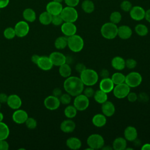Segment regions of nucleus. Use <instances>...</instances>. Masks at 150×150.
<instances>
[{"label":"nucleus","instance_id":"1","mask_svg":"<svg viewBox=\"0 0 150 150\" xmlns=\"http://www.w3.org/2000/svg\"><path fill=\"white\" fill-rule=\"evenodd\" d=\"M84 84L80 77L69 76L63 83V87L66 93L71 96H76L83 93Z\"/></svg>","mask_w":150,"mask_h":150},{"label":"nucleus","instance_id":"2","mask_svg":"<svg viewBox=\"0 0 150 150\" xmlns=\"http://www.w3.org/2000/svg\"><path fill=\"white\" fill-rule=\"evenodd\" d=\"M80 78L85 86H92L97 83L98 74L94 70L86 68L80 73Z\"/></svg>","mask_w":150,"mask_h":150},{"label":"nucleus","instance_id":"3","mask_svg":"<svg viewBox=\"0 0 150 150\" xmlns=\"http://www.w3.org/2000/svg\"><path fill=\"white\" fill-rule=\"evenodd\" d=\"M100 32L104 38L111 40L117 36L118 26L116 24L111 22H106L102 25Z\"/></svg>","mask_w":150,"mask_h":150},{"label":"nucleus","instance_id":"4","mask_svg":"<svg viewBox=\"0 0 150 150\" xmlns=\"http://www.w3.org/2000/svg\"><path fill=\"white\" fill-rule=\"evenodd\" d=\"M67 46L72 52H79L84 47L83 39L76 34L67 37Z\"/></svg>","mask_w":150,"mask_h":150},{"label":"nucleus","instance_id":"5","mask_svg":"<svg viewBox=\"0 0 150 150\" xmlns=\"http://www.w3.org/2000/svg\"><path fill=\"white\" fill-rule=\"evenodd\" d=\"M64 22L74 23L78 19V12L74 7L66 6L63 8L61 13Z\"/></svg>","mask_w":150,"mask_h":150},{"label":"nucleus","instance_id":"6","mask_svg":"<svg viewBox=\"0 0 150 150\" xmlns=\"http://www.w3.org/2000/svg\"><path fill=\"white\" fill-rule=\"evenodd\" d=\"M87 144L93 150L101 149L104 145V139L101 135L98 134H93L88 137Z\"/></svg>","mask_w":150,"mask_h":150},{"label":"nucleus","instance_id":"7","mask_svg":"<svg viewBox=\"0 0 150 150\" xmlns=\"http://www.w3.org/2000/svg\"><path fill=\"white\" fill-rule=\"evenodd\" d=\"M142 81V77L140 73L136 71H132L125 76V83L131 87L139 86Z\"/></svg>","mask_w":150,"mask_h":150},{"label":"nucleus","instance_id":"8","mask_svg":"<svg viewBox=\"0 0 150 150\" xmlns=\"http://www.w3.org/2000/svg\"><path fill=\"white\" fill-rule=\"evenodd\" d=\"M90 101L87 97L83 94H80L75 96L73 101V105L76 107L77 111H84L89 106Z\"/></svg>","mask_w":150,"mask_h":150},{"label":"nucleus","instance_id":"9","mask_svg":"<svg viewBox=\"0 0 150 150\" xmlns=\"http://www.w3.org/2000/svg\"><path fill=\"white\" fill-rule=\"evenodd\" d=\"M112 91L114 96L116 98L122 99L127 97V95L130 92V87L125 83H123L115 85Z\"/></svg>","mask_w":150,"mask_h":150},{"label":"nucleus","instance_id":"10","mask_svg":"<svg viewBox=\"0 0 150 150\" xmlns=\"http://www.w3.org/2000/svg\"><path fill=\"white\" fill-rule=\"evenodd\" d=\"M14 29L16 36L19 38H23L28 34L30 28L28 22L25 21H21L16 23Z\"/></svg>","mask_w":150,"mask_h":150},{"label":"nucleus","instance_id":"11","mask_svg":"<svg viewBox=\"0 0 150 150\" xmlns=\"http://www.w3.org/2000/svg\"><path fill=\"white\" fill-rule=\"evenodd\" d=\"M44 105L45 107L49 110H57L60 105V101L58 97L54 96H49L45 98L44 100Z\"/></svg>","mask_w":150,"mask_h":150},{"label":"nucleus","instance_id":"12","mask_svg":"<svg viewBox=\"0 0 150 150\" xmlns=\"http://www.w3.org/2000/svg\"><path fill=\"white\" fill-rule=\"evenodd\" d=\"M129 12L130 17L134 21H140L145 19V11L140 6H132Z\"/></svg>","mask_w":150,"mask_h":150},{"label":"nucleus","instance_id":"13","mask_svg":"<svg viewBox=\"0 0 150 150\" xmlns=\"http://www.w3.org/2000/svg\"><path fill=\"white\" fill-rule=\"evenodd\" d=\"M28 118V114L27 112L23 110H21L19 108L15 110L12 115L13 121L18 124H24Z\"/></svg>","mask_w":150,"mask_h":150},{"label":"nucleus","instance_id":"14","mask_svg":"<svg viewBox=\"0 0 150 150\" xmlns=\"http://www.w3.org/2000/svg\"><path fill=\"white\" fill-rule=\"evenodd\" d=\"M61 31L64 36L69 37L76 34L77 27L73 22H64L61 25Z\"/></svg>","mask_w":150,"mask_h":150},{"label":"nucleus","instance_id":"15","mask_svg":"<svg viewBox=\"0 0 150 150\" xmlns=\"http://www.w3.org/2000/svg\"><path fill=\"white\" fill-rule=\"evenodd\" d=\"M49 57L53 66H60L66 63V56L61 52H53L50 54Z\"/></svg>","mask_w":150,"mask_h":150},{"label":"nucleus","instance_id":"16","mask_svg":"<svg viewBox=\"0 0 150 150\" xmlns=\"http://www.w3.org/2000/svg\"><path fill=\"white\" fill-rule=\"evenodd\" d=\"M63 8V7L61 3L53 1L49 2L46 6V11L50 13L52 16L60 14Z\"/></svg>","mask_w":150,"mask_h":150},{"label":"nucleus","instance_id":"17","mask_svg":"<svg viewBox=\"0 0 150 150\" xmlns=\"http://www.w3.org/2000/svg\"><path fill=\"white\" fill-rule=\"evenodd\" d=\"M6 103L11 109L17 110L22 105V100L17 94H12L8 96Z\"/></svg>","mask_w":150,"mask_h":150},{"label":"nucleus","instance_id":"18","mask_svg":"<svg viewBox=\"0 0 150 150\" xmlns=\"http://www.w3.org/2000/svg\"><path fill=\"white\" fill-rule=\"evenodd\" d=\"M36 65L39 69L44 71L50 70L53 66L49 57L46 56H40Z\"/></svg>","mask_w":150,"mask_h":150},{"label":"nucleus","instance_id":"19","mask_svg":"<svg viewBox=\"0 0 150 150\" xmlns=\"http://www.w3.org/2000/svg\"><path fill=\"white\" fill-rule=\"evenodd\" d=\"M115 84L110 77L102 79L99 84V88L102 91L106 93H109L112 91Z\"/></svg>","mask_w":150,"mask_h":150},{"label":"nucleus","instance_id":"20","mask_svg":"<svg viewBox=\"0 0 150 150\" xmlns=\"http://www.w3.org/2000/svg\"><path fill=\"white\" fill-rule=\"evenodd\" d=\"M132 34V30L131 28L127 25H121L118 27L117 36L123 40H127L129 39Z\"/></svg>","mask_w":150,"mask_h":150},{"label":"nucleus","instance_id":"21","mask_svg":"<svg viewBox=\"0 0 150 150\" xmlns=\"http://www.w3.org/2000/svg\"><path fill=\"white\" fill-rule=\"evenodd\" d=\"M101 111L106 117L112 116L115 112V107L114 104L109 101H106L101 104Z\"/></svg>","mask_w":150,"mask_h":150},{"label":"nucleus","instance_id":"22","mask_svg":"<svg viewBox=\"0 0 150 150\" xmlns=\"http://www.w3.org/2000/svg\"><path fill=\"white\" fill-rule=\"evenodd\" d=\"M60 128L61 131L64 133H71L74 131L76 128V124L73 120L69 118L61 122Z\"/></svg>","mask_w":150,"mask_h":150},{"label":"nucleus","instance_id":"23","mask_svg":"<svg viewBox=\"0 0 150 150\" xmlns=\"http://www.w3.org/2000/svg\"><path fill=\"white\" fill-rule=\"evenodd\" d=\"M124 138L127 141L132 142L137 138L138 132L137 129L133 126H128L124 131Z\"/></svg>","mask_w":150,"mask_h":150},{"label":"nucleus","instance_id":"24","mask_svg":"<svg viewBox=\"0 0 150 150\" xmlns=\"http://www.w3.org/2000/svg\"><path fill=\"white\" fill-rule=\"evenodd\" d=\"M112 67L117 70H122L125 67V60L121 56H115L111 60Z\"/></svg>","mask_w":150,"mask_h":150},{"label":"nucleus","instance_id":"25","mask_svg":"<svg viewBox=\"0 0 150 150\" xmlns=\"http://www.w3.org/2000/svg\"><path fill=\"white\" fill-rule=\"evenodd\" d=\"M107 122L106 116L103 114H96L92 118V123L96 127H103Z\"/></svg>","mask_w":150,"mask_h":150},{"label":"nucleus","instance_id":"26","mask_svg":"<svg viewBox=\"0 0 150 150\" xmlns=\"http://www.w3.org/2000/svg\"><path fill=\"white\" fill-rule=\"evenodd\" d=\"M66 145L67 146L73 150L79 149L81 146V140L77 137H70L66 140Z\"/></svg>","mask_w":150,"mask_h":150},{"label":"nucleus","instance_id":"27","mask_svg":"<svg viewBox=\"0 0 150 150\" xmlns=\"http://www.w3.org/2000/svg\"><path fill=\"white\" fill-rule=\"evenodd\" d=\"M127 140L123 137L116 138L112 142V148L115 150H124L127 148Z\"/></svg>","mask_w":150,"mask_h":150},{"label":"nucleus","instance_id":"28","mask_svg":"<svg viewBox=\"0 0 150 150\" xmlns=\"http://www.w3.org/2000/svg\"><path fill=\"white\" fill-rule=\"evenodd\" d=\"M22 16L25 21L28 22H33L36 19L35 11L32 8H26L22 13Z\"/></svg>","mask_w":150,"mask_h":150},{"label":"nucleus","instance_id":"29","mask_svg":"<svg viewBox=\"0 0 150 150\" xmlns=\"http://www.w3.org/2000/svg\"><path fill=\"white\" fill-rule=\"evenodd\" d=\"M93 97L94 98V100L99 104L104 103V102L107 101L108 99L107 93H105L100 89L95 91Z\"/></svg>","mask_w":150,"mask_h":150},{"label":"nucleus","instance_id":"30","mask_svg":"<svg viewBox=\"0 0 150 150\" xmlns=\"http://www.w3.org/2000/svg\"><path fill=\"white\" fill-rule=\"evenodd\" d=\"M54 45L57 49H64L66 46H67V37L64 36L57 38L54 41Z\"/></svg>","mask_w":150,"mask_h":150},{"label":"nucleus","instance_id":"31","mask_svg":"<svg viewBox=\"0 0 150 150\" xmlns=\"http://www.w3.org/2000/svg\"><path fill=\"white\" fill-rule=\"evenodd\" d=\"M59 73L62 77L67 78L71 76V69L69 64L65 63L59 66Z\"/></svg>","mask_w":150,"mask_h":150},{"label":"nucleus","instance_id":"32","mask_svg":"<svg viewBox=\"0 0 150 150\" xmlns=\"http://www.w3.org/2000/svg\"><path fill=\"white\" fill-rule=\"evenodd\" d=\"M52 15L46 11L41 13L39 16L40 23L43 25H48L52 23Z\"/></svg>","mask_w":150,"mask_h":150},{"label":"nucleus","instance_id":"33","mask_svg":"<svg viewBox=\"0 0 150 150\" xmlns=\"http://www.w3.org/2000/svg\"><path fill=\"white\" fill-rule=\"evenodd\" d=\"M81 8L85 13H91L95 9L94 4L91 0H84L81 4Z\"/></svg>","mask_w":150,"mask_h":150},{"label":"nucleus","instance_id":"34","mask_svg":"<svg viewBox=\"0 0 150 150\" xmlns=\"http://www.w3.org/2000/svg\"><path fill=\"white\" fill-rule=\"evenodd\" d=\"M9 128L4 122H0V140L6 139L9 135Z\"/></svg>","mask_w":150,"mask_h":150},{"label":"nucleus","instance_id":"35","mask_svg":"<svg viewBox=\"0 0 150 150\" xmlns=\"http://www.w3.org/2000/svg\"><path fill=\"white\" fill-rule=\"evenodd\" d=\"M77 110L76 108V107L74 105H67L64 110V115L67 118H70V119H71L75 117L76 115H77Z\"/></svg>","mask_w":150,"mask_h":150},{"label":"nucleus","instance_id":"36","mask_svg":"<svg viewBox=\"0 0 150 150\" xmlns=\"http://www.w3.org/2000/svg\"><path fill=\"white\" fill-rule=\"evenodd\" d=\"M112 81L115 85L125 83V76L120 72L114 73L111 77Z\"/></svg>","mask_w":150,"mask_h":150},{"label":"nucleus","instance_id":"37","mask_svg":"<svg viewBox=\"0 0 150 150\" xmlns=\"http://www.w3.org/2000/svg\"><path fill=\"white\" fill-rule=\"evenodd\" d=\"M136 33L140 36H145L148 33V27L144 24H138L135 27Z\"/></svg>","mask_w":150,"mask_h":150},{"label":"nucleus","instance_id":"38","mask_svg":"<svg viewBox=\"0 0 150 150\" xmlns=\"http://www.w3.org/2000/svg\"><path fill=\"white\" fill-rule=\"evenodd\" d=\"M121 19H122L121 14L118 11L112 12L110 16V22L116 25L120 22V21H121Z\"/></svg>","mask_w":150,"mask_h":150},{"label":"nucleus","instance_id":"39","mask_svg":"<svg viewBox=\"0 0 150 150\" xmlns=\"http://www.w3.org/2000/svg\"><path fill=\"white\" fill-rule=\"evenodd\" d=\"M4 36L6 39H12L16 36L15 31L13 28L8 27L6 28L4 31Z\"/></svg>","mask_w":150,"mask_h":150},{"label":"nucleus","instance_id":"40","mask_svg":"<svg viewBox=\"0 0 150 150\" xmlns=\"http://www.w3.org/2000/svg\"><path fill=\"white\" fill-rule=\"evenodd\" d=\"M71 96H70L67 93L62 94L60 97L59 98L61 104H63L64 105H68L70 103L71 101Z\"/></svg>","mask_w":150,"mask_h":150},{"label":"nucleus","instance_id":"41","mask_svg":"<svg viewBox=\"0 0 150 150\" xmlns=\"http://www.w3.org/2000/svg\"><path fill=\"white\" fill-rule=\"evenodd\" d=\"M25 123L27 128L29 129H35L37 126V121L33 117H28V118H27V120Z\"/></svg>","mask_w":150,"mask_h":150},{"label":"nucleus","instance_id":"42","mask_svg":"<svg viewBox=\"0 0 150 150\" xmlns=\"http://www.w3.org/2000/svg\"><path fill=\"white\" fill-rule=\"evenodd\" d=\"M120 7L123 11L128 12H129L131 9L132 5L131 2H129L128 0H123L120 4Z\"/></svg>","mask_w":150,"mask_h":150},{"label":"nucleus","instance_id":"43","mask_svg":"<svg viewBox=\"0 0 150 150\" xmlns=\"http://www.w3.org/2000/svg\"><path fill=\"white\" fill-rule=\"evenodd\" d=\"M64 22L62 17L61 16L60 14L52 16V23L54 26H60L62 25V23Z\"/></svg>","mask_w":150,"mask_h":150},{"label":"nucleus","instance_id":"44","mask_svg":"<svg viewBox=\"0 0 150 150\" xmlns=\"http://www.w3.org/2000/svg\"><path fill=\"white\" fill-rule=\"evenodd\" d=\"M137 65V61L134 59H128L125 60V67L129 69H133L135 68Z\"/></svg>","mask_w":150,"mask_h":150},{"label":"nucleus","instance_id":"45","mask_svg":"<svg viewBox=\"0 0 150 150\" xmlns=\"http://www.w3.org/2000/svg\"><path fill=\"white\" fill-rule=\"evenodd\" d=\"M83 92V94H84L86 97H87L89 98L94 96L95 91L93 88L91 87V86H88V87L84 88Z\"/></svg>","mask_w":150,"mask_h":150},{"label":"nucleus","instance_id":"46","mask_svg":"<svg viewBox=\"0 0 150 150\" xmlns=\"http://www.w3.org/2000/svg\"><path fill=\"white\" fill-rule=\"evenodd\" d=\"M127 100L131 102V103H134L138 99V95L134 93V92H129L127 96Z\"/></svg>","mask_w":150,"mask_h":150},{"label":"nucleus","instance_id":"47","mask_svg":"<svg viewBox=\"0 0 150 150\" xmlns=\"http://www.w3.org/2000/svg\"><path fill=\"white\" fill-rule=\"evenodd\" d=\"M142 103H146L149 100V96L145 93H141L138 96V99Z\"/></svg>","mask_w":150,"mask_h":150},{"label":"nucleus","instance_id":"48","mask_svg":"<svg viewBox=\"0 0 150 150\" xmlns=\"http://www.w3.org/2000/svg\"><path fill=\"white\" fill-rule=\"evenodd\" d=\"M65 4L68 6L76 7L79 4L80 0H64Z\"/></svg>","mask_w":150,"mask_h":150},{"label":"nucleus","instance_id":"49","mask_svg":"<svg viewBox=\"0 0 150 150\" xmlns=\"http://www.w3.org/2000/svg\"><path fill=\"white\" fill-rule=\"evenodd\" d=\"M86 69V67L85 66L84 64L82 63H77L76 66H75V70L77 72L79 73L80 74L83 71H84L85 69Z\"/></svg>","mask_w":150,"mask_h":150},{"label":"nucleus","instance_id":"50","mask_svg":"<svg viewBox=\"0 0 150 150\" xmlns=\"http://www.w3.org/2000/svg\"><path fill=\"white\" fill-rule=\"evenodd\" d=\"M9 149V144L5 140H0V150H8Z\"/></svg>","mask_w":150,"mask_h":150},{"label":"nucleus","instance_id":"51","mask_svg":"<svg viewBox=\"0 0 150 150\" xmlns=\"http://www.w3.org/2000/svg\"><path fill=\"white\" fill-rule=\"evenodd\" d=\"M109 75H110V73L108 70L106 69H102L100 73V76L102 79L109 77Z\"/></svg>","mask_w":150,"mask_h":150},{"label":"nucleus","instance_id":"52","mask_svg":"<svg viewBox=\"0 0 150 150\" xmlns=\"http://www.w3.org/2000/svg\"><path fill=\"white\" fill-rule=\"evenodd\" d=\"M62 94V91L60 88L57 87L53 90V95L55 97L59 98Z\"/></svg>","mask_w":150,"mask_h":150},{"label":"nucleus","instance_id":"53","mask_svg":"<svg viewBox=\"0 0 150 150\" xmlns=\"http://www.w3.org/2000/svg\"><path fill=\"white\" fill-rule=\"evenodd\" d=\"M8 96L4 93H0V103H6L8 100Z\"/></svg>","mask_w":150,"mask_h":150},{"label":"nucleus","instance_id":"54","mask_svg":"<svg viewBox=\"0 0 150 150\" xmlns=\"http://www.w3.org/2000/svg\"><path fill=\"white\" fill-rule=\"evenodd\" d=\"M9 4V0H0V9L6 7Z\"/></svg>","mask_w":150,"mask_h":150},{"label":"nucleus","instance_id":"55","mask_svg":"<svg viewBox=\"0 0 150 150\" xmlns=\"http://www.w3.org/2000/svg\"><path fill=\"white\" fill-rule=\"evenodd\" d=\"M40 57V56L38 55V54H33L32 56L31 57V61L35 63V64H37L38 63V61L39 60V59Z\"/></svg>","mask_w":150,"mask_h":150},{"label":"nucleus","instance_id":"56","mask_svg":"<svg viewBox=\"0 0 150 150\" xmlns=\"http://www.w3.org/2000/svg\"><path fill=\"white\" fill-rule=\"evenodd\" d=\"M145 19L150 23V9H148L145 11Z\"/></svg>","mask_w":150,"mask_h":150},{"label":"nucleus","instance_id":"57","mask_svg":"<svg viewBox=\"0 0 150 150\" xmlns=\"http://www.w3.org/2000/svg\"><path fill=\"white\" fill-rule=\"evenodd\" d=\"M142 150H150V144L146 143L142 145L141 146Z\"/></svg>","mask_w":150,"mask_h":150},{"label":"nucleus","instance_id":"58","mask_svg":"<svg viewBox=\"0 0 150 150\" xmlns=\"http://www.w3.org/2000/svg\"><path fill=\"white\" fill-rule=\"evenodd\" d=\"M101 149L103 150H112L113 149L112 146H110V145H105L101 148Z\"/></svg>","mask_w":150,"mask_h":150},{"label":"nucleus","instance_id":"59","mask_svg":"<svg viewBox=\"0 0 150 150\" xmlns=\"http://www.w3.org/2000/svg\"><path fill=\"white\" fill-rule=\"evenodd\" d=\"M3 120H4V115L1 112H0V122L2 121Z\"/></svg>","mask_w":150,"mask_h":150},{"label":"nucleus","instance_id":"60","mask_svg":"<svg viewBox=\"0 0 150 150\" xmlns=\"http://www.w3.org/2000/svg\"><path fill=\"white\" fill-rule=\"evenodd\" d=\"M53 1H55V2H60V3H62L64 0H52Z\"/></svg>","mask_w":150,"mask_h":150},{"label":"nucleus","instance_id":"61","mask_svg":"<svg viewBox=\"0 0 150 150\" xmlns=\"http://www.w3.org/2000/svg\"><path fill=\"white\" fill-rule=\"evenodd\" d=\"M1 103H0V109H1Z\"/></svg>","mask_w":150,"mask_h":150},{"label":"nucleus","instance_id":"62","mask_svg":"<svg viewBox=\"0 0 150 150\" xmlns=\"http://www.w3.org/2000/svg\"><path fill=\"white\" fill-rule=\"evenodd\" d=\"M1 9H0V13H1Z\"/></svg>","mask_w":150,"mask_h":150},{"label":"nucleus","instance_id":"63","mask_svg":"<svg viewBox=\"0 0 150 150\" xmlns=\"http://www.w3.org/2000/svg\"><path fill=\"white\" fill-rule=\"evenodd\" d=\"M122 1H123V0H122Z\"/></svg>","mask_w":150,"mask_h":150}]
</instances>
